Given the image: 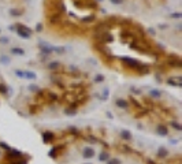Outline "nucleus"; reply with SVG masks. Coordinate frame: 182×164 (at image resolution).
<instances>
[{"mask_svg": "<svg viewBox=\"0 0 182 164\" xmlns=\"http://www.w3.org/2000/svg\"><path fill=\"white\" fill-rule=\"evenodd\" d=\"M108 164H119V163H118L116 160H112V161H110V163H108Z\"/></svg>", "mask_w": 182, "mask_h": 164, "instance_id": "obj_34", "label": "nucleus"}, {"mask_svg": "<svg viewBox=\"0 0 182 164\" xmlns=\"http://www.w3.org/2000/svg\"><path fill=\"white\" fill-rule=\"evenodd\" d=\"M170 18H173V19H179V18H182V14H181V13H171V14H170Z\"/></svg>", "mask_w": 182, "mask_h": 164, "instance_id": "obj_16", "label": "nucleus"}, {"mask_svg": "<svg viewBox=\"0 0 182 164\" xmlns=\"http://www.w3.org/2000/svg\"><path fill=\"white\" fill-rule=\"evenodd\" d=\"M10 14H11L13 17H15V18H18L19 15H21V11H19V10H15V8H11V10H10Z\"/></svg>", "mask_w": 182, "mask_h": 164, "instance_id": "obj_15", "label": "nucleus"}, {"mask_svg": "<svg viewBox=\"0 0 182 164\" xmlns=\"http://www.w3.org/2000/svg\"><path fill=\"white\" fill-rule=\"evenodd\" d=\"M44 142H48L50 139H52V133H44Z\"/></svg>", "mask_w": 182, "mask_h": 164, "instance_id": "obj_17", "label": "nucleus"}, {"mask_svg": "<svg viewBox=\"0 0 182 164\" xmlns=\"http://www.w3.org/2000/svg\"><path fill=\"white\" fill-rule=\"evenodd\" d=\"M70 70H71V71H77V67H74V66H70Z\"/></svg>", "mask_w": 182, "mask_h": 164, "instance_id": "obj_32", "label": "nucleus"}, {"mask_svg": "<svg viewBox=\"0 0 182 164\" xmlns=\"http://www.w3.org/2000/svg\"><path fill=\"white\" fill-rule=\"evenodd\" d=\"M10 62H11V59L8 56H6V55H1L0 56V63L1 64H10Z\"/></svg>", "mask_w": 182, "mask_h": 164, "instance_id": "obj_10", "label": "nucleus"}, {"mask_svg": "<svg viewBox=\"0 0 182 164\" xmlns=\"http://www.w3.org/2000/svg\"><path fill=\"white\" fill-rule=\"evenodd\" d=\"M97 1H101V0H97Z\"/></svg>", "mask_w": 182, "mask_h": 164, "instance_id": "obj_35", "label": "nucleus"}, {"mask_svg": "<svg viewBox=\"0 0 182 164\" xmlns=\"http://www.w3.org/2000/svg\"><path fill=\"white\" fill-rule=\"evenodd\" d=\"M149 96L153 97V99H160L162 97V92L157 90V89H152V90H149Z\"/></svg>", "mask_w": 182, "mask_h": 164, "instance_id": "obj_7", "label": "nucleus"}, {"mask_svg": "<svg viewBox=\"0 0 182 164\" xmlns=\"http://www.w3.org/2000/svg\"><path fill=\"white\" fill-rule=\"evenodd\" d=\"M54 52H56V53H59V55H62V53L66 52V49H64L63 47H54Z\"/></svg>", "mask_w": 182, "mask_h": 164, "instance_id": "obj_13", "label": "nucleus"}, {"mask_svg": "<svg viewBox=\"0 0 182 164\" xmlns=\"http://www.w3.org/2000/svg\"><path fill=\"white\" fill-rule=\"evenodd\" d=\"M64 114L69 115V116H74V115H76V111H74V109H64Z\"/></svg>", "mask_w": 182, "mask_h": 164, "instance_id": "obj_20", "label": "nucleus"}, {"mask_svg": "<svg viewBox=\"0 0 182 164\" xmlns=\"http://www.w3.org/2000/svg\"><path fill=\"white\" fill-rule=\"evenodd\" d=\"M115 105L119 108H127V105H129V103L126 100H122V99H118V100L115 101Z\"/></svg>", "mask_w": 182, "mask_h": 164, "instance_id": "obj_6", "label": "nucleus"}, {"mask_svg": "<svg viewBox=\"0 0 182 164\" xmlns=\"http://www.w3.org/2000/svg\"><path fill=\"white\" fill-rule=\"evenodd\" d=\"M0 93L1 95H7V86L4 83H0Z\"/></svg>", "mask_w": 182, "mask_h": 164, "instance_id": "obj_18", "label": "nucleus"}, {"mask_svg": "<svg viewBox=\"0 0 182 164\" xmlns=\"http://www.w3.org/2000/svg\"><path fill=\"white\" fill-rule=\"evenodd\" d=\"M173 126H174V129H175V130H178V131H181V130H182L181 125H179V123H177V122H173Z\"/></svg>", "mask_w": 182, "mask_h": 164, "instance_id": "obj_24", "label": "nucleus"}, {"mask_svg": "<svg viewBox=\"0 0 182 164\" xmlns=\"http://www.w3.org/2000/svg\"><path fill=\"white\" fill-rule=\"evenodd\" d=\"M120 135H122L125 139H130V138H132V134H130V131H126V130H123V131L120 133Z\"/></svg>", "mask_w": 182, "mask_h": 164, "instance_id": "obj_14", "label": "nucleus"}, {"mask_svg": "<svg viewBox=\"0 0 182 164\" xmlns=\"http://www.w3.org/2000/svg\"><path fill=\"white\" fill-rule=\"evenodd\" d=\"M167 27H169V26L166 25V23H162V25H159V29H162V30H166Z\"/></svg>", "mask_w": 182, "mask_h": 164, "instance_id": "obj_28", "label": "nucleus"}, {"mask_svg": "<svg viewBox=\"0 0 182 164\" xmlns=\"http://www.w3.org/2000/svg\"><path fill=\"white\" fill-rule=\"evenodd\" d=\"M14 74L18 77V78H23V70H15Z\"/></svg>", "mask_w": 182, "mask_h": 164, "instance_id": "obj_19", "label": "nucleus"}, {"mask_svg": "<svg viewBox=\"0 0 182 164\" xmlns=\"http://www.w3.org/2000/svg\"><path fill=\"white\" fill-rule=\"evenodd\" d=\"M100 160H103V161L107 160V155H106V153H101V155H100Z\"/></svg>", "mask_w": 182, "mask_h": 164, "instance_id": "obj_30", "label": "nucleus"}, {"mask_svg": "<svg viewBox=\"0 0 182 164\" xmlns=\"http://www.w3.org/2000/svg\"><path fill=\"white\" fill-rule=\"evenodd\" d=\"M122 62H123L126 66L132 67V69H138V67H140V64H141L138 60L133 59V57H129V56H123V57H122Z\"/></svg>", "mask_w": 182, "mask_h": 164, "instance_id": "obj_2", "label": "nucleus"}, {"mask_svg": "<svg viewBox=\"0 0 182 164\" xmlns=\"http://www.w3.org/2000/svg\"><path fill=\"white\" fill-rule=\"evenodd\" d=\"M104 81V77L103 75H96L94 77V82H97V83H99V82H103Z\"/></svg>", "mask_w": 182, "mask_h": 164, "instance_id": "obj_22", "label": "nucleus"}, {"mask_svg": "<svg viewBox=\"0 0 182 164\" xmlns=\"http://www.w3.org/2000/svg\"><path fill=\"white\" fill-rule=\"evenodd\" d=\"M15 32H17V34H18L19 37L23 38V40H27V38H30V36H31V30L23 25L15 26Z\"/></svg>", "mask_w": 182, "mask_h": 164, "instance_id": "obj_1", "label": "nucleus"}, {"mask_svg": "<svg viewBox=\"0 0 182 164\" xmlns=\"http://www.w3.org/2000/svg\"><path fill=\"white\" fill-rule=\"evenodd\" d=\"M59 67H60V63H59V62H51V63H48V69H50L51 71H56Z\"/></svg>", "mask_w": 182, "mask_h": 164, "instance_id": "obj_8", "label": "nucleus"}, {"mask_svg": "<svg viewBox=\"0 0 182 164\" xmlns=\"http://www.w3.org/2000/svg\"><path fill=\"white\" fill-rule=\"evenodd\" d=\"M10 30H11V32H15V26H10Z\"/></svg>", "mask_w": 182, "mask_h": 164, "instance_id": "obj_33", "label": "nucleus"}, {"mask_svg": "<svg viewBox=\"0 0 182 164\" xmlns=\"http://www.w3.org/2000/svg\"><path fill=\"white\" fill-rule=\"evenodd\" d=\"M0 146H1L3 149H10V146L7 145V144H4V142H0Z\"/></svg>", "mask_w": 182, "mask_h": 164, "instance_id": "obj_27", "label": "nucleus"}, {"mask_svg": "<svg viewBox=\"0 0 182 164\" xmlns=\"http://www.w3.org/2000/svg\"><path fill=\"white\" fill-rule=\"evenodd\" d=\"M107 97H108V89H104V90H103V96H101V100H106Z\"/></svg>", "mask_w": 182, "mask_h": 164, "instance_id": "obj_23", "label": "nucleus"}, {"mask_svg": "<svg viewBox=\"0 0 182 164\" xmlns=\"http://www.w3.org/2000/svg\"><path fill=\"white\" fill-rule=\"evenodd\" d=\"M84 156L85 157H92V156H94V151L92 148H85L84 149Z\"/></svg>", "mask_w": 182, "mask_h": 164, "instance_id": "obj_9", "label": "nucleus"}, {"mask_svg": "<svg viewBox=\"0 0 182 164\" xmlns=\"http://www.w3.org/2000/svg\"><path fill=\"white\" fill-rule=\"evenodd\" d=\"M8 43H10L8 37H0V44H8Z\"/></svg>", "mask_w": 182, "mask_h": 164, "instance_id": "obj_21", "label": "nucleus"}, {"mask_svg": "<svg viewBox=\"0 0 182 164\" xmlns=\"http://www.w3.org/2000/svg\"><path fill=\"white\" fill-rule=\"evenodd\" d=\"M38 45H40V51H41L44 55H51V53L54 52V47L50 44H47V43H44V41H40Z\"/></svg>", "mask_w": 182, "mask_h": 164, "instance_id": "obj_3", "label": "nucleus"}, {"mask_svg": "<svg viewBox=\"0 0 182 164\" xmlns=\"http://www.w3.org/2000/svg\"><path fill=\"white\" fill-rule=\"evenodd\" d=\"M157 133H159L160 135H167V129L164 126H159L157 127Z\"/></svg>", "mask_w": 182, "mask_h": 164, "instance_id": "obj_12", "label": "nucleus"}, {"mask_svg": "<svg viewBox=\"0 0 182 164\" xmlns=\"http://www.w3.org/2000/svg\"><path fill=\"white\" fill-rule=\"evenodd\" d=\"M29 90H33V92H38V90H40V88H38V86H36V85H29Z\"/></svg>", "mask_w": 182, "mask_h": 164, "instance_id": "obj_25", "label": "nucleus"}, {"mask_svg": "<svg viewBox=\"0 0 182 164\" xmlns=\"http://www.w3.org/2000/svg\"><path fill=\"white\" fill-rule=\"evenodd\" d=\"M94 15H88V17H82L81 18V21L82 22H86V23H89V22H93L94 21Z\"/></svg>", "mask_w": 182, "mask_h": 164, "instance_id": "obj_11", "label": "nucleus"}, {"mask_svg": "<svg viewBox=\"0 0 182 164\" xmlns=\"http://www.w3.org/2000/svg\"><path fill=\"white\" fill-rule=\"evenodd\" d=\"M148 32L151 33L152 36H153V34H155V30H153V29H152V27H149V29H148Z\"/></svg>", "mask_w": 182, "mask_h": 164, "instance_id": "obj_31", "label": "nucleus"}, {"mask_svg": "<svg viewBox=\"0 0 182 164\" xmlns=\"http://www.w3.org/2000/svg\"><path fill=\"white\" fill-rule=\"evenodd\" d=\"M11 53H13V55H19V56H22V55H25V49H22V48H19V47H14V48H11Z\"/></svg>", "mask_w": 182, "mask_h": 164, "instance_id": "obj_5", "label": "nucleus"}, {"mask_svg": "<svg viewBox=\"0 0 182 164\" xmlns=\"http://www.w3.org/2000/svg\"><path fill=\"white\" fill-rule=\"evenodd\" d=\"M23 78L25 79H30V81H34V79H37V75H36V73H33V71H23Z\"/></svg>", "mask_w": 182, "mask_h": 164, "instance_id": "obj_4", "label": "nucleus"}, {"mask_svg": "<svg viewBox=\"0 0 182 164\" xmlns=\"http://www.w3.org/2000/svg\"><path fill=\"white\" fill-rule=\"evenodd\" d=\"M112 4H122L123 3V0H110Z\"/></svg>", "mask_w": 182, "mask_h": 164, "instance_id": "obj_26", "label": "nucleus"}, {"mask_svg": "<svg viewBox=\"0 0 182 164\" xmlns=\"http://www.w3.org/2000/svg\"><path fill=\"white\" fill-rule=\"evenodd\" d=\"M41 30H43V25H40V23H38V25L36 26V32H41Z\"/></svg>", "mask_w": 182, "mask_h": 164, "instance_id": "obj_29", "label": "nucleus"}]
</instances>
